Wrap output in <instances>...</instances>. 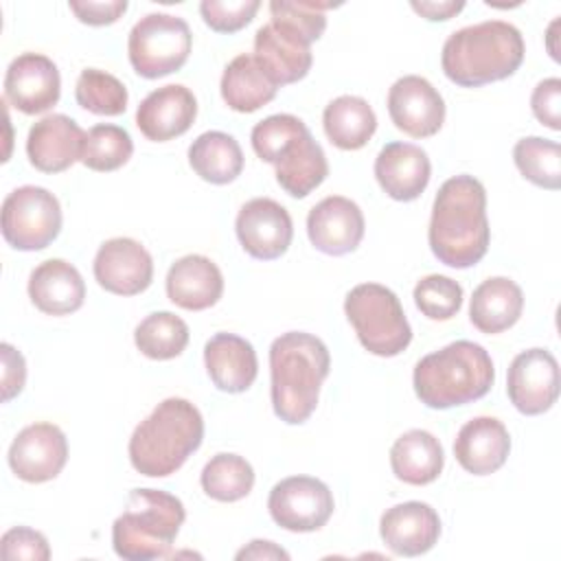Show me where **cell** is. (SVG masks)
Returning a JSON list of instances; mask_svg holds the SVG:
<instances>
[{
    "mask_svg": "<svg viewBox=\"0 0 561 561\" xmlns=\"http://www.w3.org/2000/svg\"><path fill=\"white\" fill-rule=\"evenodd\" d=\"M486 191L473 175H454L434 197L427 241L434 256L456 270L476 265L489 250Z\"/></svg>",
    "mask_w": 561,
    "mask_h": 561,
    "instance_id": "obj_1",
    "label": "cell"
},
{
    "mask_svg": "<svg viewBox=\"0 0 561 561\" xmlns=\"http://www.w3.org/2000/svg\"><path fill=\"white\" fill-rule=\"evenodd\" d=\"M331 368L327 344L305 331H289L270 346L272 405L287 425L305 423L320 397V386Z\"/></svg>",
    "mask_w": 561,
    "mask_h": 561,
    "instance_id": "obj_2",
    "label": "cell"
},
{
    "mask_svg": "<svg viewBox=\"0 0 561 561\" xmlns=\"http://www.w3.org/2000/svg\"><path fill=\"white\" fill-rule=\"evenodd\" d=\"M524 37L504 20H486L454 31L443 44L440 66L449 81L480 88L511 77L524 61Z\"/></svg>",
    "mask_w": 561,
    "mask_h": 561,
    "instance_id": "obj_3",
    "label": "cell"
},
{
    "mask_svg": "<svg viewBox=\"0 0 561 561\" xmlns=\"http://www.w3.org/2000/svg\"><path fill=\"white\" fill-rule=\"evenodd\" d=\"M204 419L199 410L180 397H169L140 421L129 438L131 467L147 478L175 473L199 449Z\"/></svg>",
    "mask_w": 561,
    "mask_h": 561,
    "instance_id": "obj_4",
    "label": "cell"
},
{
    "mask_svg": "<svg viewBox=\"0 0 561 561\" xmlns=\"http://www.w3.org/2000/svg\"><path fill=\"white\" fill-rule=\"evenodd\" d=\"M493 379L491 355L469 340H456L421 357L412 375L416 397L432 410L478 401L491 390Z\"/></svg>",
    "mask_w": 561,
    "mask_h": 561,
    "instance_id": "obj_5",
    "label": "cell"
},
{
    "mask_svg": "<svg viewBox=\"0 0 561 561\" xmlns=\"http://www.w3.org/2000/svg\"><path fill=\"white\" fill-rule=\"evenodd\" d=\"M184 517V504L175 495L160 489H134L112 526L114 552L127 561L169 557Z\"/></svg>",
    "mask_w": 561,
    "mask_h": 561,
    "instance_id": "obj_6",
    "label": "cell"
},
{
    "mask_svg": "<svg viewBox=\"0 0 561 561\" xmlns=\"http://www.w3.org/2000/svg\"><path fill=\"white\" fill-rule=\"evenodd\" d=\"M344 313L362 346L379 357H394L412 342V329L397 294L379 283H362L346 294Z\"/></svg>",
    "mask_w": 561,
    "mask_h": 561,
    "instance_id": "obj_7",
    "label": "cell"
},
{
    "mask_svg": "<svg viewBox=\"0 0 561 561\" xmlns=\"http://www.w3.org/2000/svg\"><path fill=\"white\" fill-rule=\"evenodd\" d=\"M188 24L171 13H149L129 31L127 55L131 68L145 79H158L180 70L191 53Z\"/></svg>",
    "mask_w": 561,
    "mask_h": 561,
    "instance_id": "obj_8",
    "label": "cell"
},
{
    "mask_svg": "<svg viewBox=\"0 0 561 561\" xmlns=\"http://www.w3.org/2000/svg\"><path fill=\"white\" fill-rule=\"evenodd\" d=\"M61 230L59 199L42 186H20L2 202V237L22 252L44 250Z\"/></svg>",
    "mask_w": 561,
    "mask_h": 561,
    "instance_id": "obj_9",
    "label": "cell"
},
{
    "mask_svg": "<svg viewBox=\"0 0 561 561\" xmlns=\"http://www.w3.org/2000/svg\"><path fill=\"white\" fill-rule=\"evenodd\" d=\"M331 489L311 476H291L276 482L267 497L272 519L291 533H313L333 515Z\"/></svg>",
    "mask_w": 561,
    "mask_h": 561,
    "instance_id": "obj_10",
    "label": "cell"
},
{
    "mask_svg": "<svg viewBox=\"0 0 561 561\" xmlns=\"http://www.w3.org/2000/svg\"><path fill=\"white\" fill-rule=\"evenodd\" d=\"M506 394L526 416L548 412L559 397V364L546 348H528L515 355L506 375Z\"/></svg>",
    "mask_w": 561,
    "mask_h": 561,
    "instance_id": "obj_11",
    "label": "cell"
},
{
    "mask_svg": "<svg viewBox=\"0 0 561 561\" xmlns=\"http://www.w3.org/2000/svg\"><path fill=\"white\" fill-rule=\"evenodd\" d=\"M9 467L24 482L57 478L68 460L66 434L55 423H33L18 432L9 447Z\"/></svg>",
    "mask_w": 561,
    "mask_h": 561,
    "instance_id": "obj_12",
    "label": "cell"
},
{
    "mask_svg": "<svg viewBox=\"0 0 561 561\" xmlns=\"http://www.w3.org/2000/svg\"><path fill=\"white\" fill-rule=\"evenodd\" d=\"M234 230L241 248L259 261H274L285 254L294 237L287 208L270 197L245 202L237 215Z\"/></svg>",
    "mask_w": 561,
    "mask_h": 561,
    "instance_id": "obj_13",
    "label": "cell"
},
{
    "mask_svg": "<svg viewBox=\"0 0 561 561\" xmlns=\"http://www.w3.org/2000/svg\"><path fill=\"white\" fill-rule=\"evenodd\" d=\"M388 114L403 134L430 138L445 123V101L427 79L405 75L390 85Z\"/></svg>",
    "mask_w": 561,
    "mask_h": 561,
    "instance_id": "obj_14",
    "label": "cell"
},
{
    "mask_svg": "<svg viewBox=\"0 0 561 561\" xmlns=\"http://www.w3.org/2000/svg\"><path fill=\"white\" fill-rule=\"evenodd\" d=\"M92 270L105 291L136 296L151 285L153 259L136 239L116 237L101 243Z\"/></svg>",
    "mask_w": 561,
    "mask_h": 561,
    "instance_id": "obj_15",
    "label": "cell"
},
{
    "mask_svg": "<svg viewBox=\"0 0 561 561\" xmlns=\"http://www.w3.org/2000/svg\"><path fill=\"white\" fill-rule=\"evenodd\" d=\"M61 92L59 70L42 53L18 55L4 75V99L22 114H42L57 105Z\"/></svg>",
    "mask_w": 561,
    "mask_h": 561,
    "instance_id": "obj_16",
    "label": "cell"
},
{
    "mask_svg": "<svg viewBox=\"0 0 561 561\" xmlns=\"http://www.w3.org/2000/svg\"><path fill=\"white\" fill-rule=\"evenodd\" d=\"M254 59L276 88L296 83L311 70V42L285 24L270 22L254 35Z\"/></svg>",
    "mask_w": 561,
    "mask_h": 561,
    "instance_id": "obj_17",
    "label": "cell"
},
{
    "mask_svg": "<svg viewBox=\"0 0 561 561\" xmlns=\"http://www.w3.org/2000/svg\"><path fill=\"white\" fill-rule=\"evenodd\" d=\"M362 208L342 195H329L307 215V234L316 250L342 256L353 252L364 239Z\"/></svg>",
    "mask_w": 561,
    "mask_h": 561,
    "instance_id": "obj_18",
    "label": "cell"
},
{
    "mask_svg": "<svg viewBox=\"0 0 561 561\" xmlns=\"http://www.w3.org/2000/svg\"><path fill=\"white\" fill-rule=\"evenodd\" d=\"M85 131L66 114L39 118L26 138L28 162L42 173H59L81 160Z\"/></svg>",
    "mask_w": 561,
    "mask_h": 561,
    "instance_id": "obj_19",
    "label": "cell"
},
{
    "mask_svg": "<svg viewBox=\"0 0 561 561\" xmlns=\"http://www.w3.org/2000/svg\"><path fill=\"white\" fill-rule=\"evenodd\" d=\"M195 116V94L180 83H169L149 92L140 101L136 110V125L145 138L153 142H167L188 131Z\"/></svg>",
    "mask_w": 561,
    "mask_h": 561,
    "instance_id": "obj_20",
    "label": "cell"
},
{
    "mask_svg": "<svg viewBox=\"0 0 561 561\" xmlns=\"http://www.w3.org/2000/svg\"><path fill=\"white\" fill-rule=\"evenodd\" d=\"M383 543L399 557H419L434 548L440 537V517L425 502L390 506L379 519Z\"/></svg>",
    "mask_w": 561,
    "mask_h": 561,
    "instance_id": "obj_21",
    "label": "cell"
},
{
    "mask_svg": "<svg viewBox=\"0 0 561 561\" xmlns=\"http://www.w3.org/2000/svg\"><path fill=\"white\" fill-rule=\"evenodd\" d=\"M427 153L412 142H388L375 158V178L383 193L397 202L416 199L430 184Z\"/></svg>",
    "mask_w": 561,
    "mask_h": 561,
    "instance_id": "obj_22",
    "label": "cell"
},
{
    "mask_svg": "<svg viewBox=\"0 0 561 561\" xmlns=\"http://www.w3.org/2000/svg\"><path fill=\"white\" fill-rule=\"evenodd\" d=\"M508 451V430L493 416H476L467 421L454 440V456L458 465L473 476H489L497 471L506 462Z\"/></svg>",
    "mask_w": 561,
    "mask_h": 561,
    "instance_id": "obj_23",
    "label": "cell"
},
{
    "mask_svg": "<svg viewBox=\"0 0 561 561\" xmlns=\"http://www.w3.org/2000/svg\"><path fill=\"white\" fill-rule=\"evenodd\" d=\"M204 364L210 381L221 392H245L259 373L254 346L234 333H215L204 346Z\"/></svg>",
    "mask_w": 561,
    "mask_h": 561,
    "instance_id": "obj_24",
    "label": "cell"
},
{
    "mask_svg": "<svg viewBox=\"0 0 561 561\" xmlns=\"http://www.w3.org/2000/svg\"><path fill=\"white\" fill-rule=\"evenodd\" d=\"M28 298L42 313L68 316L81 309L85 283L72 263L64 259H48L31 272Z\"/></svg>",
    "mask_w": 561,
    "mask_h": 561,
    "instance_id": "obj_25",
    "label": "cell"
},
{
    "mask_svg": "<svg viewBox=\"0 0 561 561\" xmlns=\"http://www.w3.org/2000/svg\"><path fill=\"white\" fill-rule=\"evenodd\" d=\"M224 294L221 270L202 254L178 259L167 274V296L173 305L188 311H204Z\"/></svg>",
    "mask_w": 561,
    "mask_h": 561,
    "instance_id": "obj_26",
    "label": "cell"
},
{
    "mask_svg": "<svg viewBox=\"0 0 561 561\" xmlns=\"http://www.w3.org/2000/svg\"><path fill=\"white\" fill-rule=\"evenodd\" d=\"M524 309V294L519 285L506 276L482 280L469 302V320L482 333H502L511 329Z\"/></svg>",
    "mask_w": 561,
    "mask_h": 561,
    "instance_id": "obj_27",
    "label": "cell"
},
{
    "mask_svg": "<svg viewBox=\"0 0 561 561\" xmlns=\"http://www.w3.org/2000/svg\"><path fill=\"white\" fill-rule=\"evenodd\" d=\"M276 182L291 197H307L329 175V162L311 131H302L274 162Z\"/></svg>",
    "mask_w": 561,
    "mask_h": 561,
    "instance_id": "obj_28",
    "label": "cell"
},
{
    "mask_svg": "<svg viewBox=\"0 0 561 561\" xmlns=\"http://www.w3.org/2000/svg\"><path fill=\"white\" fill-rule=\"evenodd\" d=\"M445 465L443 445L427 430H408L390 447L392 473L414 486L434 482Z\"/></svg>",
    "mask_w": 561,
    "mask_h": 561,
    "instance_id": "obj_29",
    "label": "cell"
},
{
    "mask_svg": "<svg viewBox=\"0 0 561 561\" xmlns=\"http://www.w3.org/2000/svg\"><path fill=\"white\" fill-rule=\"evenodd\" d=\"M221 99L234 112L250 114L276 96V85L263 72L254 55H237L221 75Z\"/></svg>",
    "mask_w": 561,
    "mask_h": 561,
    "instance_id": "obj_30",
    "label": "cell"
},
{
    "mask_svg": "<svg viewBox=\"0 0 561 561\" xmlns=\"http://www.w3.org/2000/svg\"><path fill=\"white\" fill-rule=\"evenodd\" d=\"M327 138L344 151L362 149L377 129V116L366 99L342 94L333 99L322 114Z\"/></svg>",
    "mask_w": 561,
    "mask_h": 561,
    "instance_id": "obj_31",
    "label": "cell"
},
{
    "mask_svg": "<svg viewBox=\"0 0 561 561\" xmlns=\"http://www.w3.org/2000/svg\"><path fill=\"white\" fill-rule=\"evenodd\" d=\"M191 169L210 184H228L243 171V151L226 131H204L188 147Z\"/></svg>",
    "mask_w": 561,
    "mask_h": 561,
    "instance_id": "obj_32",
    "label": "cell"
},
{
    "mask_svg": "<svg viewBox=\"0 0 561 561\" xmlns=\"http://www.w3.org/2000/svg\"><path fill=\"white\" fill-rule=\"evenodd\" d=\"M199 482L208 497L217 502H237L252 491L254 469L243 456L217 454L204 465Z\"/></svg>",
    "mask_w": 561,
    "mask_h": 561,
    "instance_id": "obj_33",
    "label": "cell"
},
{
    "mask_svg": "<svg viewBox=\"0 0 561 561\" xmlns=\"http://www.w3.org/2000/svg\"><path fill=\"white\" fill-rule=\"evenodd\" d=\"M134 342L149 359H173L188 344V327L171 311H156L140 320L134 331Z\"/></svg>",
    "mask_w": 561,
    "mask_h": 561,
    "instance_id": "obj_34",
    "label": "cell"
},
{
    "mask_svg": "<svg viewBox=\"0 0 561 561\" xmlns=\"http://www.w3.org/2000/svg\"><path fill=\"white\" fill-rule=\"evenodd\" d=\"M513 160L528 182L548 191H557L561 186L559 142L539 136H526L517 140L513 149Z\"/></svg>",
    "mask_w": 561,
    "mask_h": 561,
    "instance_id": "obj_35",
    "label": "cell"
},
{
    "mask_svg": "<svg viewBox=\"0 0 561 561\" xmlns=\"http://www.w3.org/2000/svg\"><path fill=\"white\" fill-rule=\"evenodd\" d=\"M134 153V142L127 129L110 123H101L88 129L81 162L92 171H116Z\"/></svg>",
    "mask_w": 561,
    "mask_h": 561,
    "instance_id": "obj_36",
    "label": "cell"
},
{
    "mask_svg": "<svg viewBox=\"0 0 561 561\" xmlns=\"http://www.w3.org/2000/svg\"><path fill=\"white\" fill-rule=\"evenodd\" d=\"M75 99L83 110L99 116H118L127 110V88L123 81L99 68L81 70Z\"/></svg>",
    "mask_w": 561,
    "mask_h": 561,
    "instance_id": "obj_37",
    "label": "cell"
},
{
    "mask_svg": "<svg viewBox=\"0 0 561 561\" xmlns=\"http://www.w3.org/2000/svg\"><path fill=\"white\" fill-rule=\"evenodd\" d=\"M414 305L430 320H451L462 307V287L443 274H430L414 287Z\"/></svg>",
    "mask_w": 561,
    "mask_h": 561,
    "instance_id": "obj_38",
    "label": "cell"
},
{
    "mask_svg": "<svg viewBox=\"0 0 561 561\" xmlns=\"http://www.w3.org/2000/svg\"><path fill=\"white\" fill-rule=\"evenodd\" d=\"M302 131H307V125L298 116L272 114L254 125V129L250 134L252 149L261 160L274 164L276 158L283 153V149L294 138H298Z\"/></svg>",
    "mask_w": 561,
    "mask_h": 561,
    "instance_id": "obj_39",
    "label": "cell"
},
{
    "mask_svg": "<svg viewBox=\"0 0 561 561\" xmlns=\"http://www.w3.org/2000/svg\"><path fill=\"white\" fill-rule=\"evenodd\" d=\"M331 7L333 4L307 2V0H274L270 2V15H272V22L294 28L307 42H316L327 28L324 11Z\"/></svg>",
    "mask_w": 561,
    "mask_h": 561,
    "instance_id": "obj_40",
    "label": "cell"
},
{
    "mask_svg": "<svg viewBox=\"0 0 561 561\" xmlns=\"http://www.w3.org/2000/svg\"><path fill=\"white\" fill-rule=\"evenodd\" d=\"M259 7V0H204L199 13L213 31L237 33L252 22Z\"/></svg>",
    "mask_w": 561,
    "mask_h": 561,
    "instance_id": "obj_41",
    "label": "cell"
},
{
    "mask_svg": "<svg viewBox=\"0 0 561 561\" xmlns=\"http://www.w3.org/2000/svg\"><path fill=\"white\" fill-rule=\"evenodd\" d=\"M0 552L7 561H46L50 559L48 541L28 526H15L0 539Z\"/></svg>",
    "mask_w": 561,
    "mask_h": 561,
    "instance_id": "obj_42",
    "label": "cell"
},
{
    "mask_svg": "<svg viewBox=\"0 0 561 561\" xmlns=\"http://www.w3.org/2000/svg\"><path fill=\"white\" fill-rule=\"evenodd\" d=\"M530 107L535 118L541 125L559 131L561 129V79L550 77L539 81L533 90Z\"/></svg>",
    "mask_w": 561,
    "mask_h": 561,
    "instance_id": "obj_43",
    "label": "cell"
},
{
    "mask_svg": "<svg viewBox=\"0 0 561 561\" xmlns=\"http://www.w3.org/2000/svg\"><path fill=\"white\" fill-rule=\"evenodd\" d=\"M70 11L77 15L79 22L90 24V26H105V24H114L125 11H127V2L125 0H107V2H68Z\"/></svg>",
    "mask_w": 561,
    "mask_h": 561,
    "instance_id": "obj_44",
    "label": "cell"
},
{
    "mask_svg": "<svg viewBox=\"0 0 561 561\" xmlns=\"http://www.w3.org/2000/svg\"><path fill=\"white\" fill-rule=\"evenodd\" d=\"M0 353H2V401H11L24 388L26 364L22 353L7 342L0 346Z\"/></svg>",
    "mask_w": 561,
    "mask_h": 561,
    "instance_id": "obj_45",
    "label": "cell"
},
{
    "mask_svg": "<svg viewBox=\"0 0 561 561\" xmlns=\"http://www.w3.org/2000/svg\"><path fill=\"white\" fill-rule=\"evenodd\" d=\"M412 9L416 13H421L423 18L436 22V20H449L456 13H460L465 9V2L462 0H458V2L456 0H443V2L430 0V2H412Z\"/></svg>",
    "mask_w": 561,
    "mask_h": 561,
    "instance_id": "obj_46",
    "label": "cell"
},
{
    "mask_svg": "<svg viewBox=\"0 0 561 561\" xmlns=\"http://www.w3.org/2000/svg\"><path fill=\"white\" fill-rule=\"evenodd\" d=\"M237 559H289V554L283 548H278L274 541L254 539L250 541V546L237 552Z\"/></svg>",
    "mask_w": 561,
    "mask_h": 561,
    "instance_id": "obj_47",
    "label": "cell"
}]
</instances>
